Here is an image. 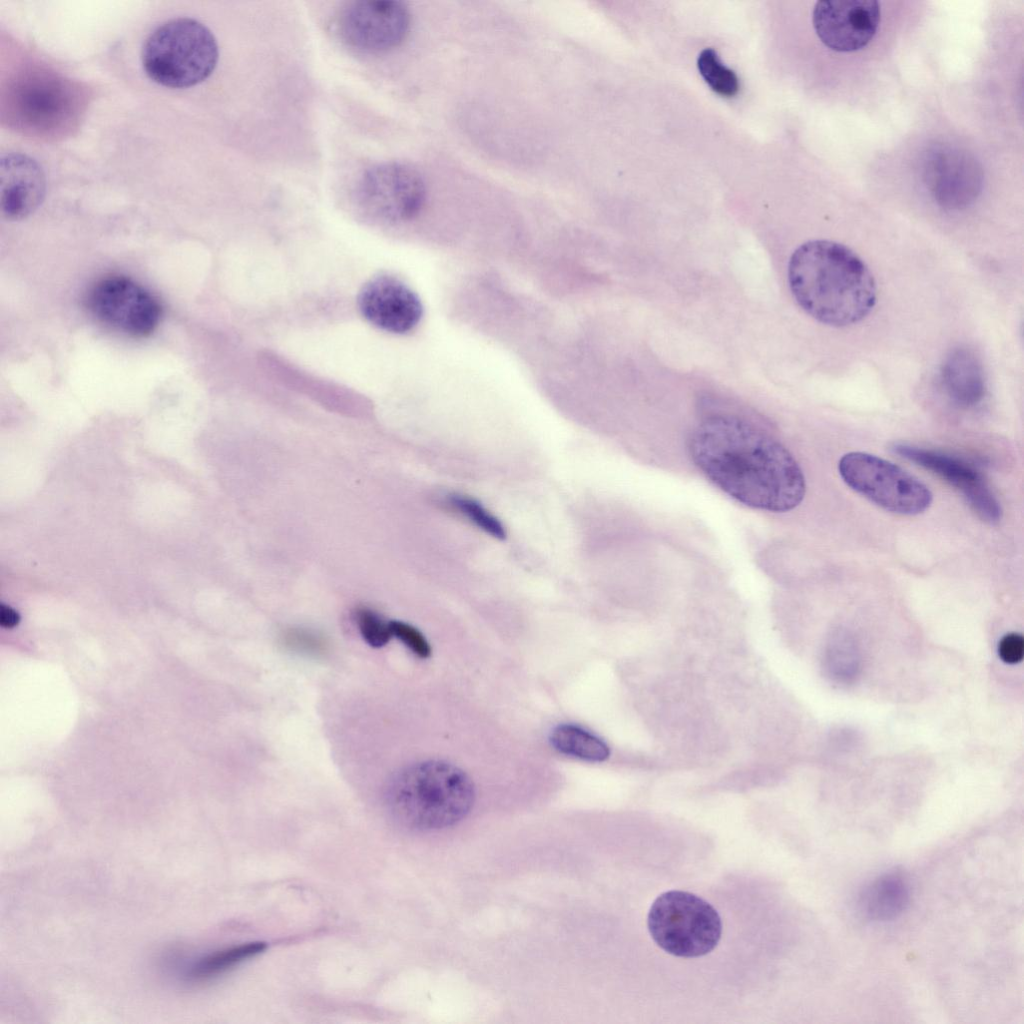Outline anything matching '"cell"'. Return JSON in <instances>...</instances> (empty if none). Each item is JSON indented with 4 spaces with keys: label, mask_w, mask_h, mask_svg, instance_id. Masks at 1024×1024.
<instances>
[{
    "label": "cell",
    "mask_w": 1024,
    "mask_h": 1024,
    "mask_svg": "<svg viewBox=\"0 0 1024 1024\" xmlns=\"http://www.w3.org/2000/svg\"><path fill=\"white\" fill-rule=\"evenodd\" d=\"M71 83L47 71H28L8 88V112L23 129L45 134L62 128L77 108Z\"/></svg>",
    "instance_id": "8"
},
{
    "label": "cell",
    "mask_w": 1024,
    "mask_h": 1024,
    "mask_svg": "<svg viewBox=\"0 0 1024 1024\" xmlns=\"http://www.w3.org/2000/svg\"><path fill=\"white\" fill-rule=\"evenodd\" d=\"M891 449L900 457L933 472L957 489L981 520L992 525L1000 522V503L983 475L974 466L958 457L906 443H895Z\"/></svg>",
    "instance_id": "12"
},
{
    "label": "cell",
    "mask_w": 1024,
    "mask_h": 1024,
    "mask_svg": "<svg viewBox=\"0 0 1024 1024\" xmlns=\"http://www.w3.org/2000/svg\"><path fill=\"white\" fill-rule=\"evenodd\" d=\"M910 902V887L898 872H887L867 884L860 892V914L872 922H887L899 917Z\"/></svg>",
    "instance_id": "16"
},
{
    "label": "cell",
    "mask_w": 1024,
    "mask_h": 1024,
    "mask_svg": "<svg viewBox=\"0 0 1024 1024\" xmlns=\"http://www.w3.org/2000/svg\"><path fill=\"white\" fill-rule=\"evenodd\" d=\"M358 307L371 324L396 334L411 331L423 315V306L416 293L390 275L369 280L359 292Z\"/></svg>",
    "instance_id": "13"
},
{
    "label": "cell",
    "mask_w": 1024,
    "mask_h": 1024,
    "mask_svg": "<svg viewBox=\"0 0 1024 1024\" xmlns=\"http://www.w3.org/2000/svg\"><path fill=\"white\" fill-rule=\"evenodd\" d=\"M426 199L420 172L401 162H385L368 168L358 180L355 201L369 220L397 224L414 218Z\"/></svg>",
    "instance_id": "7"
},
{
    "label": "cell",
    "mask_w": 1024,
    "mask_h": 1024,
    "mask_svg": "<svg viewBox=\"0 0 1024 1024\" xmlns=\"http://www.w3.org/2000/svg\"><path fill=\"white\" fill-rule=\"evenodd\" d=\"M838 471L843 481L886 511L900 515L923 513L932 503L929 488L894 463L864 452L841 457Z\"/></svg>",
    "instance_id": "6"
},
{
    "label": "cell",
    "mask_w": 1024,
    "mask_h": 1024,
    "mask_svg": "<svg viewBox=\"0 0 1024 1024\" xmlns=\"http://www.w3.org/2000/svg\"><path fill=\"white\" fill-rule=\"evenodd\" d=\"M0 621L4 627H13L18 623L19 617L17 613L11 608L2 607Z\"/></svg>",
    "instance_id": "26"
},
{
    "label": "cell",
    "mask_w": 1024,
    "mask_h": 1024,
    "mask_svg": "<svg viewBox=\"0 0 1024 1024\" xmlns=\"http://www.w3.org/2000/svg\"><path fill=\"white\" fill-rule=\"evenodd\" d=\"M796 303L818 322L845 327L873 310L877 287L866 263L849 247L831 240H810L797 247L787 266Z\"/></svg>",
    "instance_id": "2"
},
{
    "label": "cell",
    "mask_w": 1024,
    "mask_h": 1024,
    "mask_svg": "<svg viewBox=\"0 0 1024 1024\" xmlns=\"http://www.w3.org/2000/svg\"><path fill=\"white\" fill-rule=\"evenodd\" d=\"M880 20V4L875 0H821L812 12L817 36L837 52H854L867 46Z\"/></svg>",
    "instance_id": "11"
},
{
    "label": "cell",
    "mask_w": 1024,
    "mask_h": 1024,
    "mask_svg": "<svg viewBox=\"0 0 1024 1024\" xmlns=\"http://www.w3.org/2000/svg\"><path fill=\"white\" fill-rule=\"evenodd\" d=\"M46 179L42 167L31 157L9 153L1 158V210L9 220H21L43 202Z\"/></svg>",
    "instance_id": "14"
},
{
    "label": "cell",
    "mask_w": 1024,
    "mask_h": 1024,
    "mask_svg": "<svg viewBox=\"0 0 1024 1024\" xmlns=\"http://www.w3.org/2000/svg\"><path fill=\"white\" fill-rule=\"evenodd\" d=\"M337 32L348 46L381 53L402 43L410 27L407 7L398 1H352L339 12Z\"/></svg>",
    "instance_id": "10"
},
{
    "label": "cell",
    "mask_w": 1024,
    "mask_h": 1024,
    "mask_svg": "<svg viewBox=\"0 0 1024 1024\" xmlns=\"http://www.w3.org/2000/svg\"><path fill=\"white\" fill-rule=\"evenodd\" d=\"M696 467L720 490L753 509L783 513L797 507L805 477L791 452L754 422L731 413L706 416L688 439Z\"/></svg>",
    "instance_id": "1"
},
{
    "label": "cell",
    "mask_w": 1024,
    "mask_h": 1024,
    "mask_svg": "<svg viewBox=\"0 0 1024 1024\" xmlns=\"http://www.w3.org/2000/svg\"><path fill=\"white\" fill-rule=\"evenodd\" d=\"M474 798V786L466 773L440 760L403 768L386 791L391 815L416 831L440 830L460 822L470 812Z\"/></svg>",
    "instance_id": "3"
},
{
    "label": "cell",
    "mask_w": 1024,
    "mask_h": 1024,
    "mask_svg": "<svg viewBox=\"0 0 1024 1024\" xmlns=\"http://www.w3.org/2000/svg\"><path fill=\"white\" fill-rule=\"evenodd\" d=\"M283 642L291 650L307 655L323 653L326 647L321 635L305 628L288 629L283 635Z\"/></svg>",
    "instance_id": "23"
},
{
    "label": "cell",
    "mask_w": 1024,
    "mask_h": 1024,
    "mask_svg": "<svg viewBox=\"0 0 1024 1024\" xmlns=\"http://www.w3.org/2000/svg\"><path fill=\"white\" fill-rule=\"evenodd\" d=\"M940 381L947 398L959 408L976 407L986 395L982 362L967 346L955 347L946 355L940 369Z\"/></svg>",
    "instance_id": "15"
},
{
    "label": "cell",
    "mask_w": 1024,
    "mask_h": 1024,
    "mask_svg": "<svg viewBox=\"0 0 1024 1024\" xmlns=\"http://www.w3.org/2000/svg\"><path fill=\"white\" fill-rule=\"evenodd\" d=\"M826 665L830 676L842 683L853 680L860 669V651L857 641L846 632H839L829 640Z\"/></svg>",
    "instance_id": "18"
},
{
    "label": "cell",
    "mask_w": 1024,
    "mask_h": 1024,
    "mask_svg": "<svg viewBox=\"0 0 1024 1024\" xmlns=\"http://www.w3.org/2000/svg\"><path fill=\"white\" fill-rule=\"evenodd\" d=\"M550 742L560 753L589 762H603L610 756L609 746L601 738L573 724L555 727Z\"/></svg>",
    "instance_id": "17"
},
{
    "label": "cell",
    "mask_w": 1024,
    "mask_h": 1024,
    "mask_svg": "<svg viewBox=\"0 0 1024 1024\" xmlns=\"http://www.w3.org/2000/svg\"><path fill=\"white\" fill-rule=\"evenodd\" d=\"M219 49L213 33L187 17L171 19L146 39L141 59L147 76L169 88H188L207 79L217 66Z\"/></svg>",
    "instance_id": "4"
},
{
    "label": "cell",
    "mask_w": 1024,
    "mask_h": 1024,
    "mask_svg": "<svg viewBox=\"0 0 1024 1024\" xmlns=\"http://www.w3.org/2000/svg\"><path fill=\"white\" fill-rule=\"evenodd\" d=\"M449 502L459 513L485 533L500 540L506 538V530L502 523L474 498L452 494L449 496Z\"/></svg>",
    "instance_id": "21"
},
{
    "label": "cell",
    "mask_w": 1024,
    "mask_h": 1024,
    "mask_svg": "<svg viewBox=\"0 0 1024 1024\" xmlns=\"http://www.w3.org/2000/svg\"><path fill=\"white\" fill-rule=\"evenodd\" d=\"M392 636L398 638L416 656L427 658L431 654V647L424 635L414 626L398 621H390Z\"/></svg>",
    "instance_id": "24"
},
{
    "label": "cell",
    "mask_w": 1024,
    "mask_h": 1024,
    "mask_svg": "<svg viewBox=\"0 0 1024 1024\" xmlns=\"http://www.w3.org/2000/svg\"><path fill=\"white\" fill-rule=\"evenodd\" d=\"M697 68L701 77L716 94L729 98L739 92L737 74L722 63L714 48L708 47L699 53Z\"/></svg>",
    "instance_id": "20"
},
{
    "label": "cell",
    "mask_w": 1024,
    "mask_h": 1024,
    "mask_svg": "<svg viewBox=\"0 0 1024 1024\" xmlns=\"http://www.w3.org/2000/svg\"><path fill=\"white\" fill-rule=\"evenodd\" d=\"M647 927L661 949L683 958L710 953L722 933L717 910L701 897L679 890L664 892L654 900Z\"/></svg>",
    "instance_id": "5"
},
{
    "label": "cell",
    "mask_w": 1024,
    "mask_h": 1024,
    "mask_svg": "<svg viewBox=\"0 0 1024 1024\" xmlns=\"http://www.w3.org/2000/svg\"><path fill=\"white\" fill-rule=\"evenodd\" d=\"M87 306L97 319L132 337L151 335L162 317L157 298L124 276H108L89 291Z\"/></svg>",
    "instance_id": "9"
},
{
    "label": "cell",
    "mask_w": 1024,
    "mask_h": 1024,
    "mask_svg": "<svg viewBox=\"0 0 1024 1024\" xmlns=\"http://www.w3.org/2000/svg\"><path fill=\"white\" fill-rule=\"evenodd\" d=\"M998 655L1006 664L1019 663L1024 656V639L1018 633H1009L998 644Z\"/></svg>",
    "instance_id": "25"
},
{
    "label": "cell",
    "mask_w": 1024,
    "mask_h": 1024,
    "mask_svg": "<svg viewBox=\"0 0 1024 1024\" xmlns=\"http://www.w3.org/2000/svg\"><path fill=\"white\" fill-rule=\"evenodd\" d=\"M355 621L364 641L371 647L385 646L391 639L390 621L368 607H359L355 612Z\"/></svg>",
    "instance_id": "22"
},
{
    "label": "cell",
    "mask_w": 1024,
    "mask_h": 1024,
    "mask_svg": "<svg viewBox=\"0 0 1024 1024\" xmlns=\"http://www.w3.org/2000/svg\"><path fill=\"white\" fill-rule=\"evenodd\" d=\"M265 948L263 942H251L215 952L200 960L190 977L194 980L210 979L261 953Z\"/></svg>",
    "instance_id": "19"
}]
</instances>
